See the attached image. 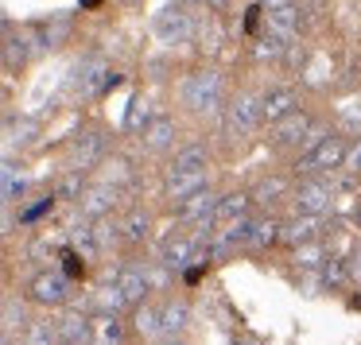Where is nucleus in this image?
Instances as JSON below:
<instances>
[{
  "instance_id": "nucleus-1",
  "label": "nucleus",
  "mask_w": 361,
  "mask_h": 345,
  "mask_svg": "<svg viewBox=\"0 0 361 345\" xmlns=\"http://www.w3.org/2000/svg\"><path fill=\"white\" fill-rule=\"evenodd\" d=\"M179 97L190 113H214L221 105V97H226V78L214 66H202V70L187 74L179 82Z\"/></svg>"
},
{
  "instance_id": "nucleus-2",
  "label": "nucleus",
  "mask_w": 361,
  "mask_h": 345,
  "mask_svg": "<svg viewBox=\"0 0 361 345\" xmlns=\"http://www.w3.org/2000/svg\"><path fill=\"white\" fill-rule=\"evenodd\" d=\"M345 159H350V148H345L342 136H326L322 144H314V148L303 151V159H299V171L311 179V175H322V179H330V171H338V167H345Z\"/></svg>"
},
{
  "instance_id": "nucleus-3",
  "label": "nucleus",
  "mask_w": 361,
  "mask_h": 345,
  "mask_svg": "<svg viewBox=\"0 0 361 345\" xmlns=\"http://www.w3.org/2000/svg\"><path fill=\"white\" fill-rule=\"evenodd\" d=\"M334 182L322 179V175H311V179H299V187L291 190L299 213H311V218H326L334 210Z\"/></svg>"
},
{
  "instance_id": "nucleus-4",
  "label": "nucleus",
  "mask_w": 361,
  "mask_h": 345,
  "mask_svg": "<svg viewBox=\"0 0 361 345\" xmlns=\"http://www.w3.org/2000/svg\"><path fill=\"white\" fill-rule=\"evenodd\" d=\"M27 295L39 306H63L66 299H71V275H66L63 268H43V272L32 275Z\"/></svg>"
},
{
  "instance_id": "nucleus-5",
  "label": "nucleus",
  "mask_w": 361,
  "mask_h": 345,
  "mask_svg": "<svg viewBox=\"0 0 361 345\" xmlns=\"http://www.w3.org/2000/svg\"><path fill=\"white\" fill-rule=\"evenodd\" d=\"M264 120L260 113V94H237L233 101L226 105V132L229 136H252Z\"/></svg>"
},
{
  "instance_id": "nucleus-6",
  "label": "nucleus",
  "mask_w": 361,
  "mask_h": 345,
  "mask_svg": "<svg viewBox=\"0 0 361 345\" xmlns=\"http://www.w3.org/2000/svg\"><path fill=\"white\" fill-rule=\"evenodd\" d=\"M214 213H218V194H214L210 187H206L202 194L179 202V221H183V225H190L198 237H210L214 229H218V225H214Z\"/></svg>"
},
{
  "instance_id": "nucleus-7",
  "label": "nucleus",
  "mask_w": 361,
  "mask_h": 345,
  "mask_svg": "<svg viewBox=\"0 0 361 345\" xmlns=\"http://www.w3.org/2000/svg\"><path fill=\"white\" fill-rule=\"evenodd\" d=\"M117 82L121 78L109 74V66H105L102 58H86V63H78L71 74V86L78 89L82 97H97V94H105V89H113Z\"/></svg>"
},
{
  "instance_id": "nucleus-8",
  "label": "nucleus",
  "mask_w": 361,
  "mask_h": 345,
  "mask_svg": "<svg viewBox=\"0 0 361 345\" xmlns=\"http://www.w3.org/2000/svg\"><path fill=\"white\" fill-rule=\"evenodd\" d=\"M105 151H109V140H105L102 132H94V128H82V132L71 140V163H74V171H90V167H97L105 159Z\"/></svg>"
},
{
  "instance_id": "nucleus-9",
  "label": "nucleus",
  "mask_w": 361,
  "mask_h": 345,
  "mask_svg": "<svg viewBox=\"0 0 361 345\" xmlns=\"http://www.w3.org/2000/svg\"><path fill=\"white\" fill-rule=\"evenodd\" d=\"M152 32H156L159 43H167V47H175V43H187L190 32H195V24H190V12L179 8V4H171V8H164L156 16V24H152Z\"/></svg>"
},
{
  "instance_id": "nucleus-10",
  "label": "nucleus",
  "mask_w": 361,
  "mask_h": 345,
  "mask_svg": "<svg viewBox=\"0 0 361 345\" xmlns=\"http://www.w3.org/2000/svg\"><path fill=\"white\" fill-rule=\"evenodd\" d=\"M113 283H117L121 291H125V299H128V306H144L148 303V287H152V275H148V268L144 264H136V260H128V264H121L117 272L109 275Z\"/></svg>"
},
{
  "instance_id": "nucleus-11",
  "label": "nucleus",
  "mask_w": 361,
  "mask_h": 345,
  "mask_svg": "<svg viewBox=\"0 0 361 345\" xmlns=\"http://www.w3.org/2000/svg\"><path fill=\"white\" fill-rule=\"evenodd\" d=\"M198 249H202V237L179 233V237H167V241H164V249H159V260H164L167 272H187V268H195Z\"/></svg>"
},
{
  "instance_id": "nucleus-12",
  "label": "nucleus",
  "mask_w": 361,
  "mask_h": 345,
  "mask_svg": "<svg viewBox=\"0 0 361 345\" xmlns=\"http://www.w3.org/2000/svg\"><path fill=\"white\" fill-rule=\"evenodd\" d=\"M206 187H210L206 171H167V179H164V194L171 202H187V198L202 194Z\"/></svg>"
},
{
  "instance_id": "nucleus-13",
  "label": "nucleus",
  "mask_w": 361,
  "mask_h": 345,
  "mask_svg": "<svg viewBox=\"0 0 361 345\" xmlns=\"http://www.w3.org/2000/svg\"><path fill=\"white\" fill-rule=\"evenodd\" d=\"M314 132V120L307 117V113H288L283 120H276V128H272V136H276V144H283V148H299V144H307V136Z\"/></svg>"
},
{
  "instance_id": "nucleus-14",
  "label": "nucleus",
  "mask_w": 361,
  "mask_h": 345,
  "mask_svg": "<svg viewBox=\"0 0 361 345\" xmlns=\"http://www.w3.org/2000/svg\"><path fill=\"white\" fill-rule=\"evenodd\" d=\"M128 330L121 322V314H109V310H97L90 318V345H125Z\"/></svg>"
},
{
  "instance_id": "nucleus-15",
  "label": "nucleus",
  "mask_w": 361,
  "mask_h": 345,
  "mask_svg": "<svg viewBox=\"0 0 361 345\" xmlns=\"http://www.w3.org/2000/svg\"><path fill=\"white\" fill-rule=\"evenodd\" d=\"M295 89L291 86H272L260 94V113H264L268 125H276V120H283L288 113H295Z\"/></svg>"
},
{
  "instance_id": "nucleus-16",
  "label": "nucleus",
  "mask_w": 361,
  "mask_h": 345,
  "mask_svg": "<svg viewBox=\"0 0 361 345\" xmlns=\"http://www.w3.org/2000/svg\"><path fill=\"white\" fill-rule=\"evenodd\" d=\"M113 206H117V187H109V182H102V187H90L86 198H82V218L105 221V218H113Z\"/></svg>"
},
{
  "instance_id": "nucleus-17",
  "label": "nucleus",
  "mask_w": 361,
  "mask_h": 345,
  "mask_svg": "<svg viewBox=\"0 0 361 345\" xmlns=\"http://www.w3.org/2000/svg\"><path fill=\"white\" fill-rule=\"evenodd\" d=\"M264 32L268 35H276L280 43H295L299 39V8L295 4H288V8H276V12H264Z\"/></svg>"
},
{
  "instance_id": "nucleus-18",
  "label": "nucleus",
  "mask_w": 361,
  "mask_h": 345,
  "mask_svg": "<svg viewBox=\"0 0 361 345\" xmlns=\"http://www.w3.org/2000/svg\"><path fill=\"white\" fill-rule=\"evenodd\" d=\"M249 206H252V194H245V190L221 194L218 198V213H214V225L226 229V225H233V221H245L249 218Z\"/></svg>"
},
{
  "instance_id": "nucleus-19",
  "label": "nucleus",
  "mask_w": 361,
  "mask_h": 345,
  "mask_svg": "<svg viewBox=\"0 0 361 345\" xmlns=\"http://www.w3.org/2000/svg\"><path fill=\"white\" fill-rule=\"evenodd\" d=\"M322 221L311 218V213H299V218L283 221V244H291V249H299V244H311L314 237H319Z\"/></svg>"
},
{
  "instance_id": "nucleus-20",
  "label": "nucleus",
  "mask_w": 361,
  "mask_h": 345,
  "mask_svg": "<svg viewBox=\"0 0 361 345\" xmlns=\"http://www.w3.org/2000/svg\"><path fill=\"white\" fill-rule=\"evenodd\" d=\"M319 275H322V283H326V291H342L345 283H353V260H345V256H338V252H330L326 264L319 268Z\"/></svg>"
},
{
  "instance_id": "nucleus-21",
  "label": "nucleus",
  "mask_w": 361,
  "mask_h": 345,
  "mask_svg": "<svg viewBox=\"0 0 361 345\" xmlns=\"http://www.w3.org/2000/svg\"><path fill=\"white\" fill-rule=\"evenodd\" d=\"M276 241H283V221H276V218H252L249 249L252 252H264V249H272Z\"/></svg>"
},
{
  "instance_id": "nucleus-22",
  "label": "nucleus",
  "mask_w": 361,
  "mask_h": 345,
  "mask_svg": "<svg viewBox=\"0 0 361 345\" xmlns=\"http://www.w3.org/2000/svg\"><path fill=\"white\" fill-rule=\"evenodd\" d=\"M187 322H190V306L183 303H164L159 306V326H164V337H175V334H183V330H187Z\"/></svg>"
},
{
  "instance_id": "nucleus-23",
  "label": "nucleus",
  "mask_w": 361,
  "mask_h": 345,
  "mask_svg": "<svg viewBox=\"0 0 361 345\" xmlns=\"http://www.w3.org/2000/svg\"><path fill=\"white\" fill-rule=\"evenodd\" d=\"M206 159H210V148H206V144H187V148L175 151L167 171H206Z\"/></svg>"
},
{
  "instance_id": "nucleus-24",
  "label": "nucleus",
  "mask_w": 361,
  "mask_h": 345,
  "mask_svg": "<svg viewBox=\"0 0 361 345\" xmlns=\"http://www.w3.org/2000/svg\"><path fill=\"white\" fill-rule=\"evenodd\" d=\"M171 140H175V120L171 117H156V120L144 125V144H148L152 151L171 148Z\"/></svg>"
},
{
  "instance_id": "nucleus-25",
  "label": "nucleus",
  "mask_w": 361,
  "mask_h": 345,
  "mask_svg": "<svg viewBox=\"0 0 361 345\" xmlns=\"http://www.w3.org/2000/svg\"><path fill=\"white\" fill-rule=\"evenodd\" d=\"M152 233V218L144 210H128L125 218H121V237H125L128 244H144Z\"/></svg>"
},
{
  "instance_id": "nucleus-26",
  "label": "nucleus",
  "mask_w": 361,
  "mask_h": 345,
  "mask_svg": "<svg viewBox=\"0 0 361 345\" xmlns=\"http://www.w3.org/2000/svg\"><path fill=\"white\" fill-rule=\"evenodd\" d=\"M288 198V182L280 179V175H272V179H260L257 187H252V202L257 206H276Z\"/></svg>"
},
{
  "instance_id": "nucleus-27",
  "label": "nucleus",
  "mask_w": 361,
  "mask_h": 345,
  "mask_svg": "<svg viewBox=\"0 0 361 345\" xmlns=\"http://www.w3.org/2000/svg\"><path fill=\"white\" fill-rule=\"evenodd\" d=\"M59 334H63L66 345H90V322L82 318V314H66V318L59 322Z\"/></svg>"
},
{
  "instance_id": "nucleus-28",
  "label": "nucleus",
  "mask_w": 361,
  "mask_h": 345,
  "mask_svg": "<svg viewBox=\"0 0 361 345\" xmlns=\"http://www.w3.org/2000/svg\"><path fill=\"white\" fill-rule=\"evenodd\" d=\"M86 171H66L63 179H59V198L63 202H78V198H86Z\"/></svg>"
},
{
  "instance_id": "nucleus-29",
  "label": "nucleus",
  "mask_w": 361,
  "mask_h": 345,
  "mask_svg": "<svg viewBox=\"0 0 361 345\" xmlns=\"http://www.w3.org/2000/svg\"><path fill=\"white\" fill-rule=\"evenodd\" d=\"M35 136V125L32 120H16V117H8V132H4V148H8V156H12V148H16V144H27Z\"/></svg>"
},
{
  "instance_id": "nucleus-30",
  "label": "nucleus",
  "mask_w": 361,
  "mask_h": 345,
  "mask_svg": "<svg viewBox=\"0 0 361 345\" xmlns=\"http://www.w3.org/2000/svg\"><path fill=\"white\" fill-rule=\"evenodd\" d=\"M283 51H288V43H280L276 35H268V32H260L257 43H252V55H257L260 63H264V58H280Z\"/></svg>"
},
{
  "instance_id": "nucleus-31",
  "label": "nucleus",
  "mask_w": 361,
  "mask_h": 345,
  "mask_svg": "<svg viewBox=\"0 0 361 345\" xmlns=\"http://www.w3.org/2000/svg\"><path fill=\"white\" fill-rule=\"evenodd\" d=\"M97 303H102V310H109V314H121V310L128 306V299H125V291H121L117 283L109 280V283L102 287V295H97Z\"/></svg>"
},
{
  "instance_id": "nucleus-32",
  "label": "nucleus",
  "mask_w": 361,
  "mask_h": 345,
  "mask_svg": "<svg viewBox=\"0 0 361 345\" xmlns=\"http://www.w3.org/2000/svg\"><path fill=\"white\" fill-rule=\"evenodd\" d=\"M27 58V51H24V39H20V35H4V66H8V70H16L20 63H24Z\"/></svg>"
},
{
  "instance_id": "nucleus-33",
  "label": "nucleus",
  "mask_w": 361,
  "mask_h": 345,
  "mask_svg": "<svg viewBox=\"0 0 361 345\" xmlns=\"http://www.w3.org/2000/svg\"><path fill=\"white\" fill-rule=\"evenodd\" d=\"M136 326H140V334H164V326H159V310L156 306H136Z\"/></svg>"
},
{
  "instance_id": "nucleus-34",
  "label": "nucleus",
  "mask_w": 361,
  "mask_h": 345,
  "mask_svg": "<svg viewBox=\"0 0 361 345\" xmlns=\"http://www.w3.org/2000/svg\"><path fill=\"white\" fill-rule=\"evenodd\" d=\"M295 260H299V264H303V268H322V264H326V252H322V244H299V249H295Z\"/></svg>"
},
{
  "instance_id": "nucleus-35",
  "label": "nucleus",
  "mask_w": 361,
  "mask_h": 345,
  "mask_svg": "<svg viewBox=\"0 0 361 345\" xmlns=\"http://www.w3.org/2000/svg\"><path fill=\"white\" fill-rule=\"evenodd\" d=\"M16 326H24V306L8 295V299H4V337L16 334Z\"/></svg>"
},
{
  "instance_id": "nucleus-36",
  "label": "nucleus",
  "mask_w": 361,
  "mask_h": 345,
  "mask_svg": "<svg viewBox=\"0 0 361 345\" xmlns=\"http://www.w3.org/2000/svg\"><path fill=\"white\" fill-rule=\"evenodd\" d=\"M140 117L148 120V101H144V94H136L128 113H125V128H140Z\"/></svg>"
},
{
  "instance_id": "nucleus-37",
  "label": "nucleus",
  "mask_w": 361,
  "mask_h": 345,
  "mask_svg": "<svg viewBox=\"0 0 361 345\" xmlns=\"http://www.w3.org/2000/svg\"><path fill=\"white\" fill-rule=\"evenodd\" d=\"M20 190H24V179H16V171H12V159H4V202H12Z\"/></svg>"
},
{
  "instance_id": "nucleus-38",
  "label": "nucleus",
  "mask_w": 361,
  "mask_h": 345,
  "mask_svg": "<svg viewBox=\"0 0 361 345\" xmlns=\"http://www.w3.org/2000/svg\"><path fill=\"white\" fill-rule=\"evenodd\" d=\"M51 206H55V198H43V202H35V206H27L24 213H20V221H24V225H32L35 218H43V213L51 210Z\"/></svg>"
},
{
  "instance_id": "nucleus-39",
  "label": "nucleus",
  "mask_w": 361,
  "mask_h": 345,
  "mask_svg": "<svg viewBox=\"0 0 361 345\" xmlns=\"http://www.w3.org/2000/svg\"><path fill=\"white\" fill-rule=\"evenodd\" d=\"M345 167H350L353 175H361V140L350 148V159H345Z\"/></svg>"
},
{
  "instance_id": "nucleus-40",
  "label": "nucleus",
  "mask_w": 361,
  "mask_h": 345,
  "mask_svg": "<svg viewBox=\"0 0 361 345\" xmlns=\"http://www.w3.org/2000/svg\"><path fill=\"white\" fill-rule=\"evenodd\" d=\"M202 272H206V268H202V264H195V268H187V272H183V280H187V287H195V283H198V280H202Z\"/></svg>"
},
{
  "instance_id": "nucleus-41",
  "label": "nucleus",
  "mask_w": 361,
  "mask_h": 345,
  "mask_svg": "<svg viewBox=\"0 0 361 345\" xmlns=\"http://www.w3.org/2000/svg\"><path fill=\"white\" fill-rule=\"evenodd\" d=\"M63 272H66V275H71V280H74V275H78V272H86V264H82L78 256H66V268H63Z\"/></svg>"
},
{
  "instance_id": "nucleus-42",
  "label": "nucleus",
  "mask_w": 361,
  "mask_h": 345,
  "mask_svg": "<svg viewBox=\"0 0 361 345\" xmlns=\"http://www.w3.org/2000/svg\"><path fill=\"white\" fill-rule=\"evenodd\" d=\"M288 4H295V0H260V8H264V12H276V8H288Z\"/></svg>"
},
{
  "instance_id": "nucleus-43",
  "label": "nucleus",
  "mask_w": 361,
  "mask_h": 345,
  "mask_svg": "<svg viewBox=\"0 0 361 345\" xmlns=\"http://www.w3.org/2000/svg\"><path fill=\"white\" fill-rule=\"evenodd\" d=\"M206 8H214V12H226L229 8V0H202Z\"/></svg>"
},
{
  "instance_id": "nucleus-44",
  "label": "nucleus",
  "mask_w": 361,
  "mask_h": 345,
  "mask_svg": "<svg viewBox=\"0 0 361 345\" xmlns=\"http://www.w3.org/2000/svg\"><path fill=\"white\" fill-rule=\"evenodd\" d=\"M179 8H195V4H202V0H175Z\"/></svg>"
},
{
  "instance_id": "nucleus-45",
  "label": "nucleus",
  "mask_w": 361,
  "mask_h": 345,
  "mask_svg": "<svg viewBox=\"0 0 361 345\" xmlns=\"http://www.w3.org/2000/svg\"><path fill=\"white\" fill-rule=\"evenodd\" d=\"M82 8H102V0H82Z\"/></svg>"
},
{
  "instance_id": "nucleus-46",
  "label": "nucleus",
  "mask_w": 361,
  "mask_h": 345,
  "mask_svg": "<svg viewBox=\"0 0 361 345\" xmlns=\"http://www.w3.org/2000/svg\"><path fill=\"white\" fill-rule=\"evenodd\" d=\"M353 280H361V256L353 260Z\"/></svg>"
},
{
  "instance_id": "nucleus-47",
  "label": "nucleus",
  "mask_w": 361,
  "mask_h": 345,
  "mask_svg": "<svg viewBox=\"0 0 361 345\" xmlns=\"http://www.w3.org/2000/svg\"><path fill=\"white\" fill-rule=\"evenodd\" d=\"M4 345H27V341H16V337H4Z\"/></svg>"
},
{
  "instance_id": "nucleus-48",
  "label": "nucleus",
  "mask_w": 361,
  "mask_h": 345,
  "mask_svg": "<svg viewBox=\"0 0 361 345\" xmlns=\"http://www.w3.org/2000/svg\"><path fill=\"white\" fill-rule=\"evenodd\" d=\"M164 345H183V341H179V337H167V341H164Z\"/></svg>"
}]
</instances>
